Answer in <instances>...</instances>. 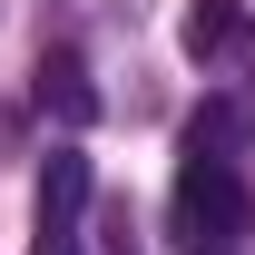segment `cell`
<instances>
[{
  "label": "cell",
  "instance_id": "3",
  "mask_svg": "<svg viewBox=\"0 0 255 255\" xmlns=\"http://www.w3.org/2000/svg\"><path fill=\"white\" fill-rule=\"evenodd\" d=\"M39 108H49L59 128H89L98 118V89H89V69H79V49H49V59H39Z\"/></svg>",
  "mask_w": 255,
  "mask_h": 255
},
{
  "label": "cell",
  "instance_id": "1",
  "mask_svg": "<svg viewBox=\"0 0 255 255\" xmlns=\"http://www.w3.org/2000/svg\"><path fill=\"white\" fill-rule=\"evenodd\" d=\"M177 226H187L196 246H246L255 236V196L236 177V157H206V147L177 157Z\"/></svg>",
  "mask_w": 255,
  "mask_h": 255
},
{
  "label": "cell",
  "instance_id": "6",
  "mask_svg": "<svg viewBox=\"0 0 255 255\" xmlns=\"http://www.w3.org/2000/svg\"><path fill=\"white\" fill-rule=\"evenodd\" d=\"M196 255H246V246H196Z\"/></svg>",
  "mask_w": 255,
  "mask_h": 255
},
{
  "label": "cell",
  "instance_id": "4",
  "mask_svg": "<svg viewBox=\"0 0 255 255\" xmlns=\"http://www.w3.org/2000/svg\"><path fill=\"white\" fill-rule=\"evenodd\" d=\"M177 39H187V59H216V49H246V10H236V0H187V20H177Z\"/></svg>",
  "mask_w": 255,
  "mask_h": 255
},
{
  "label": "cell",
  "instance_id": "2",
  "mask_svg": "<svg viewBox=\"0 0 255 255\" xmlns=\"http://www.w3.org/2000/svg\"><path fill=\"white\" fill-rule=\"evenodd\" d=\"M79 206H89V157L49 147V167H39V236H79Z\"/></svg>",
  "mask_w": 255,
  "mask_h": 255
},
{
  "label": "cell",
  "instance_id": "5",
  "mask_svg": "<svg viewBox=\"0 0 255 255\" xmlns=\"http://www.w3.org/2000/svg\"><path fill=\"white\" fill-rule=\"evenodd\" d=\"M30 255H79V236H39V246Z\"/></svg>",
  "mask_w": 255,
  "mask_h": 255
}]
</instances>
